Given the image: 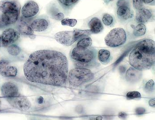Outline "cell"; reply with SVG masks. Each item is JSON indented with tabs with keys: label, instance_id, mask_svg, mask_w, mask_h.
<instances>
[{
	"label": "cell",
	"instance_id": "11",
	"mask_svg": "<svg viewBox=\"0 0 155 120\" xmlns=\"http://www.w3.org/2000/svg\"><path fill=\"white\" fill-rule=\"evenodd\" d=\"M30 21L26 20L20 16L16 24V28L21 35L28 36L31 39L34 38V31L29 25Z\"/></svg>",
	"mask_w": 155,
	"mask_h": 120
},
{
	"label": "cell",
	"instance_id": "30",
	"mask_svg": "<svg viewBox=\"0 0 155 120\" xmlns=\"http://www.w3.org/2000/svg\"><path fill=\"white\" fill-rule=\"evenodd\" d=\"M154 84V82L153 81V80H149L145 84V91L148 92H152L153 90Z\"/></svg>",
	"mask_w": 155,
	"mask_h": 120
},
{
	"label": "cell",
	"instance_id": "9",
	"mask_svg": "<svg viewBox=\"0 0 155 120\" xmlns=\"http://www.w3.org/2000/svg\"><path fill=\"white\" fill-rule=\"evenodd\" d=\"M54 38L58 43L66 46L71 45L78 40L74 30L57 32L54 35Z\"/></svg>",
	"mask_w": 155,
	"mask_h": 120
},
{
	"label": "cell",
	"instance_id": "18",
	"mask_svg": "<svg viewBox=\"0 0 155 120\" xmlns=\"http://www.w3.org/2000/svg\"><path fill=\"white\" fill-rule=\"evenodd\" d=\"M88 25L92 33L94 34L100 33L104 29L103 24L101 20L97 17H94L91 19L89 22Z\"/></svg>",
	"mask_w": 155,
	"mask_h": 120
},
{
	"label": "cell",
	"instance_id": "10",
	"mask_svg": "<svg viewBox=\"0 0 155 120\" xmlns=\"http://www.w3.org/2000/svg\"><path fill=\"white\" fill-rule=\"evenodd\" d=\"M29 25L34 31L43 32L48 28L50 22L45 16H41L35 17L30 20Z\"/></svg>",
	"mask_w": 155,
	"mask_h": 120
},
{
	"label": "cell",
	"instance_id": "21",
	"mask_svg": "<svg viewBox=\"0 0 155 120\" xmlns=\"http://www.w3.org/2000/svg\"><path fill=\"white\" fill-rule=\"evenodd\" d=\"M110 58V52L106 49H101L98 53V58L99 61L103 64L109 63Z\"/></svg>",
	"mask_w": 155,
	"mask_h": 120
},
{
	"label": "cell",
	"instance_id": "39",
	"mask_svg": "<svg viewBox=\"0 0 155 120\" xmlns=\"http://www.w3.org/2000/svg\"><path fill=\"white\" fill-rule=\"evenodd\" d=\"M2 45V39H1V36H0V48H1V46Z\"/></svg>",
	"mask_w": 155,
	"mask_h": 120
},
{
	"label": "cell",
	"instance_id": "28",
	"mask_svg": "<svg viewBox=\"0 0 155 120\" xmlns=\"http://www.w3.org/2000/svg\"><path fill=\"white\" fill-rule=\"evenodd\" d=\"M126 97L128 99H140L141 98V96L140 93L136 91L129 92L126 95Z\"/></svg>",
	"mask_w": 155,
	"mask_h": 120
},
{
	"label": "cell",
	"instance_id": "12",
	"mask_svg": "<svg viewBox=\"0 0 155 120\" xmlns=\"http://www.w3.org/2000/svg\"><path fill=\"white\" fill-rule=\"evenodd\" d=\"M154 19V14L152 9L142 7L137 10L135 20L138 24L152 22Z\"/></svg>",
	"mask_w": 155,
	"mask_h": 120
},
{
	"label": "cell",
	"instance_id": "15",
	"mask_svg": "<svg viewBox=\"0 0 155 120\" xmlns=\"http://www.w3.org/2000/svg\"><path fill=\"white\" fill-rule=\"evenodd\" d=\"M1 91L2 95L6 98L16 96L19 94L18 86L11 82L5 83L2 86Z\"/></svg>",
	"mask_w": 155,
	"mask_h": 120
},
{
	"label": "cell",
	"instance_id": "13",
	"mask_svg": "<svg viewBox=\"0 0 155 120\" xmlns=\"http://www.w3.org/2000/svg\"><path fill=\"white\" fill-rule=\"evenodd\" d=\"M116 15L120 22H126L133 18L134 12L130 6H122L117 7Z\"/></svg>",
	"mask_w": 155,
	"mask_h": 120
},
{
	"label": "cell",
	"instance_id": "32",
	"mask_svg": "<svg viewBox=\"0 0 155 120\" xmlns=\"http://www.w3.org/2000/svg\"><path fill=\"white\" fill-rule=\"evenodd\" d=\"M9 62L6 60H2L0 61V72L6 66L9 65Z\"/></svg>",
	"mask_w": 155,
	"mask_h": 120
},
{
	"label": "cell",
	"instance_id": "14",
	"mask_svg": "<svg viewBox=\"0 0 155 120\" xmlns=\"http://www.w3.org/2000/svg\"><path fill=\"white\" fill-rule=\"evenodd\" d=\"M21 10V5L18 0H4L0 2V11L2 13L8 11Z\"/></svg>",
	"mask_w": 155,
	"mask_h": 120
},
{
	"label": "cell",
	"instance_id": "35",
	"mask_svg": "<svg viewBox=\"0 0 155 120\" xmlns=\"http://www.w3.org/2000/svg\"><path fill=\"white\" fill-rule=\"evenodd\" d=\"M7 26L5 25L2 19L1 14L0 15V29H2L6 28Z\"/></svg>",
	"mask_w": 155,
	"mask_h": 120
},
{
	"label": "cell",
	"instance_id": "24",
	"mask_svg": "<svg viewBox=\"0 0 155 120\" xmlns=\"http://www.w3.org/2000/svg\"><path fill=\"white\" fill-rule=\"evenodd\" d=\"M92 44V40L90 37H85L80 39L76 44V47L80 48H88Z\"/></svg>",
	"mask_w": 155,
	"mask_h": 120
},
{
	"label": "cell",
	"instance_id": "16",
	"mask_svg": "<svg viewBox=\"0 0 155 120\" xmlns=\"http://www.w3.org/2000/svg\"><path fill=\"white\" fill-rule=\"evenodd\" d=\"M47 11L48 15L52 19L61 21L64 18V14L56 3H51L48 5Z\"/></svg>",
	"mask_w": 155,
	"mask_h": 120
},
{
	"label": "cell",
	"instance_id": "2",
	"mask_svg": "<svg viewBox=\"0 0 155 120\" xmlns=\"http://www.w3.org/2000/svg\"><path fill=\"white\" fill-rule=\"evenodd\" d=\"M155 62V42L150 39L140 41L129 56L130 64L140 71L151 68L154 65Z\"/></svg>",
	"mask_w": 155,
	"mask_h": 120
},
{
	"label": "cell",
	"instance_id": "40",
	"mask_svg": "<svg viewBox=\"0 0 155 120\" xmlns=\"http://www.w3.org/2000/svg\"><path fill=\"white\" fill-rule=\"evenodd\" d=\"M100 118V117H97V118H96V119H97V120H101L102 119V118Z\"/></svg>",
	"mask_w": 155,
	"mask_h": 120
},
{
	"label": "cell",
	"instance_id": "34",
	"mask_svg": "<svg viewBox=\"0 0 155 120\" xmlns=\"http://www.w3.org/2000/svg\"><path fill=\"white\" fill-rule=\"evenodd\" d=\"M143 4L147 5L153 6L155 5V0H143Z\"/></svg>",
	"mask_w": 155,
	"mask_h": 120
},
{
	"label": "cell",
	"instance_id": "17",
	"mask_svg": "<svg viewBox=\"0 0 155 120\" xmlns=\"http://www.w3.org/2000/svg\"><path fill=\"white\" fill-rule=\"evenodd\" d=\"M142 76L141 71L131 67L127 70L126 73V80L129 82H137L141 78Z\"/></svg>",
	"mask_w": 155,
	"mask_h": 120
},
{
	"label": "cell",
	"instance_id": "4",
	"mask_svg": "<svg viewBox=\"0 0 155 120\" xmlns=\"http://www.w3.org/2000/svg\"><path fill=\"white\" fill-rule=\"evenodd\" d=\"M127 40V34L124 29L117 28L113 29L105 38L107 45L116 48L123 45Z\"/></svg>",
	"mask_w": 155,
	"mask_h": 120
},
{
	"label": "cell",
	"instance_id": "25",
	"mask_svg": "<svg viewBox=\"0 0 155 120\" xmlns=\"http://www.w3.org/2000/svg\"><path fill=\"white\" fill-rule=\"evenodd\" d=\"M102 22L105 25L112 26L115 21L114 17L111 15L109 13H105L102 16Z\"/></svg>",
	"mask_w": 155,
	"mask_h": 120
},
{
	"label": "cell",
	"instance_id": "3",
	"mask_svg": "<svg viewBox=\"0 0 155 120\" xmlns=\"http://www.w3.org/2000/svg\"><path fill=\"white\" fill-rule=\"evenodd\" d=\"M93 73L89 69L76 68L70 71L68 79L70 85L78 87L93 79Z\"/></svg>",
	"mask_w": 155,
	"mask_h": 120
},
{
	"label": "cell",
	"instance_id": "20",
	"mask_svg": "<svg viewBox=\"0 0 155 120\" xmlns=\"http://www.w3.org/2000/svg\"><path fill=\"white\" fill-rule=\"evenodd\" d=\"M18 74V69L15 66L7 65L1 72L0 74L5 77H14Z\"/></svg>",
	"mask_w": 155,
	"mask_h": 120
},
{
	"label": "cell",
	"instance_id": "41",
	"mask_svg": "<svg viewBox=\"0 0 155 120\" xmlns=\"http://www.w3.org/2000/svg\"><path fill=\"white\" fill-rule=\"evenodd\" d=\"M108 1H109V2H111V1H113V0H107Z\"/></svg>",
	"mask_w": 155,
	"mask_h": 120
},
{
	"label": "cell",
	"instance_id": "31",
	"mask_svg": "<svg viewBox=\"0 0 155 120\" xmlns=\"http://www.w3.org/2000/svg\"><path fill=\"white\" fill-rule=\"evenodd\" d=\"M116 5L117 7L122 6H130L129 0H117Z\"/></svg>",
	"mask_w": 155,
	"mask_h": 120
},
{
	"label": "cell",
	"instance_id": "42",
	"mask_svg": "<svg viewBox=\"0 0 155 120\" xmlns=\"http://www.w3.org/2000/svg\"><path fill=\"white\" fill-rule=\"evenodd\" d=\"M0 103H1V102H0Z\"/></svg>",
	"mask_w": 155,
	"mask_h": 120
},
{
	"label": "cell",
	"instance_id": "8",
	"mask_svg": "<svg viewBox=\"0 0 155 120\" xmlns=\"http://www.w3.org/2000/svg\"><path fill=\"white\" fill-rule=\"evenodd\" d=\"M7 99L12 107L21 111H28L31 107V104L28 98L19 94L16 96L7 98Z\"/></svg>",
	"mask_w": 155,
	"mask_h": 120
},
{
	"label": "cell",
	"instance_id": "38",
	"mask_svg": "<svg viewBox=\"0 0 155 120\" xmlns=\"http://www.w3.org/2000/svg\"><path fill=\"white\" fill-rule=\"evenodd\" d=\"M149 103L150 106H152V107H154L155 103L154 99L150 100L149 101Z\"/></svg>",
	"mask_w": 155,
	"mask_h": 120
},
{
	"label": "cell",
	"instance_id": "22",
	"mask_svg": "<svg viewBox=\"0 0 155 120\" xmlns=\"http://www.w3.org/2000/svg\"><path fill=\"white\" fill-rule=\"evenodd\" d=\"M132 27L133 28V34L136 37L143 36L146 33V26L143 24H138L136 26L132 25Z\"/></svg>",
	"mask_w": 155,
	"mask_h": 120
},
{
	"label": "cell",
	"instance_id": "33",
	"mask_svg": "<svg viewBox=\"0 0 155 120\" xmlns=\"http://www.w3.org/2000/svg\"><path fill=\"white\" fill-rule=\"evenodd\" d=\"M136 114L137 115H142L146 113V109L141 107L137 108L135 110Z\"/></svg>",
	"mask_w": 155,
	"mask_h": 120
},
{
	"label": "cell",
	"instance_id": "6",
	"mask_svg": "<svg viewBox=\"0 0 155 120\" xmlns=\"http://www.w3.org/2000/svg\"><path fill=\"white\" fill-rule=\"evenodd\" d=\"M40 7L38 4L32 0H29L25 4L21 10L22 18L30 21L39 14Z\"/></svg>",
	"mask_w": 155,
	"mask_h": 120
},
{
	"label": "cell",
	"instance_id": "7",
	"mask_svg": "<svg viewBox=\"0 0 155 120\" xmlns=\"http://www.w3.org/2000/svg\"><path fill=\"white\" fill-rule=\"evenodd\" d=\"M21 34L17 29L8 28L5 29L1 35L2 45L8 47L12 44H15L20 40Z\"/></svg>",
	"mask_w": 155,
	"mask_h": 120
},
{
	"label": "cell",
	"instance_id": "29",
	"mask_svg": "<svg viewBox=\"0 0 155 120\" xmlns=\"http://www.w3.org/2000/svg\"><path fill=\"white\" fill-rule=\"evenodd\" d=\"M134 8L137 10L143 7V0H132Z\"/></svg>",
	"mask_w": 155,
	"mask_h": 120
},
{
	"label": "cell",
	"instance_id": "19",
	"mask_svg": "<svg viewBox=\"0 0 155 120\" xmlns=\"http://www.w3.org/2000/svg\"><path fill=\"white\" fill-rule=\"evenodd\" d=\"M80 0H57L63 10L66 13L69 12Z\"/></svg>",
	"mask_w": 155,
	"mask_h": 120
},
{
	"label": "cell",
	"instance_id": "37",
	"mask_svg": "<svg viewBox=\"0 0 155 120\" xmlns=\"http://www.w3.org/2000/svg\"><path fill=\"white\" fill-rule=\"evenodd\" d=\"M128 115L124 112H120L118 114V117L121 118H125L127 117Z\"/></svg>",
	"mask_w": 155,
	"mask_h": 120
},
{
	"label": "cell",
	"instance_id": "1",
	"mask_svg": "<svg viewBox=\"0 0 155 120\" xmlns=\"http://www.w3.org/2000/svg\"><path fill=\"white\" fill-rule=\"evenodd\" d=\"M24 72L26 78L31 82L62 86L68 79V59L60 52L37 51L31 55L24 64Z\"/></svg>",
	"mask_w": 155,
	"mask_h": 120
},
{
	"label": "cell",
	"instance_id": "36",
	"mask_svg": "<svg viewBox=\"0 0 155 120\" xmlns=\"http://www.w3.org/2000/svg\"><path fill=\"white\" fill-rule=\"evenodd\" d=\"M76 65L77 68H85V67L87 66V63L78 62V63H76Z\"/></svg>",
	"mask_w": 155,
	"mask_h": 120
},
{
	"label": "cell",
	"instance_id": "5",
	"mask_svg": "<svg viewBox=\"0 0 155 120\" xmlns=\"http://www.w3.org/2000/svg\"><path fill=\"white\" fill-rule=\"evenodd\" d=\"M88 48L74 47L71 52L72 58L80 63L91 62L95 57V52L93 49Z\"/></svg>",
	"mask_w": 155,
	"mask_h": 120
},
{
	"label": "cell",
	"instance_id": "26",
	"mask_svg": "<svg viewBox=\"0 0 155 120\" xmlns=\"http://www.w3.org/2000/svg\"><path fill=\"white\" fill-rule=\"evenodd\" d=\"M7 47V49L8 53L12 56H17L20 54L21 51L20 47L15 44H12Z\"/></svg>",
	"mask_w": 155,
	"mask_h": 120
},
{
	"label": "cell",
	"instance_id": "27",
	"mask_svg": "<svg viewBox=\"0 0 155 120\" xmlns=\"http://www.w3.org/2000/svg\"><path fill=\"white\" fill-rule=\"evenodd\" d=\"M61 24L63 25L68 26L70 27H74L77 23L76 19L64 18L61 21Z\"/></svg>",
	"mask_w": 155,
	"mask_h": 120
},
{
	"label": "cell",
	"instance_id": "23",
	"mask_svg": "<svg viewBox=\"0 0 155 120\" xmlns=\"http://www.w3.org/2000/svg\"><path fill=\"white\" fill-rule=\"evenodd\" d=\"M74 31L78 40L83 39L85 37H88L92 34L90 30H80L79 29H75Z\"/></svg>",
	"mask_w": 155,
	"mask_h": 120
}]
</instances>
